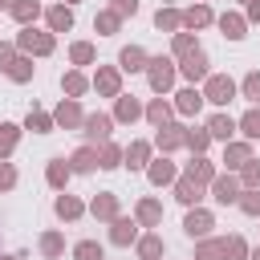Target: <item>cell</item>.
I'll use <instances>...</instances> for the list:
<instances>
[{"label":"cell","mask_w":260,"mask_h":260,"mask_svg":"<svg viewBox=\"0 0 260 260\" xmlns=\"http://www.w3.org/2000/svg\"><path fill=\"white\" fill-rule=\"evenodd\" d=\"M53 45H57V37H53V32H41V28H32V24H24V28L16 32V53H24V57H49Z\"/></svg>","instance_id":"6da1fadb"},{"label":"cell","mask_w":260,"mask_h":260,"mask_svg":"<svg viewBox=\"0 0 260 260\" xmlns=\"http://www.w3.org/2000/svg\"><path fill=\"white\" fill-rule=\"evenodd\" d=\"M146 77H150V89H154V93H167V89L175 85V77H179L175 57H150V61H146Z\"/></svg>","instance_id":"7a4b0ae2"},{"label":"cell","mask_w":260,"mask_h":260,"mask_svg":"<svg viewBox=\"0 0 260 260\" xmlns=\"http://www.w3.org/2000/svg\"><path fill=\"white\" fill-rule=\"evenodd\" d=\"M199 93H203V102H211V106H228V102L236 98V81H232L228 73H207Z\"/></svg>","instance_id":"3957f363"},{"label":"cell","mask_w":260,"mask_h":260,"mask_svg":"<svg viewBox=\"0 0 260 260\" xmlns=\"http://www.w3.org/2000/svg\"><path fill=\"white\" fill-rule=\"evenodd\" d=\"M110 130H114V118L110 114H85V122H81V134H85L89 146L110 142Z\"/></svg>","instance_id":"277c9868"},{"label":"cell","mask_w":260,"mask_h":260,"mask_svg":"<svg viewBox=\"0 0 260 260\" xmlns=\"http://www.w3.org/2000/svg\"><path fill=\"white\" fill-rule=\"evenodd\" d=\"M102 98H118L122 93V69L118 65H98V73H93V81H89Z\"/></svg>","instance_id":"5b68a950"},{"label":"cell","mask_w":260,"mask_h":260,"mask_svg":"<svg viewBox=\"0 0 260 260\" xmlns=\"http://www.w3.org/2000/svg\"><path fill=\"white\" fill-rule=\"evenodd\" d=\"M207 187H211V199H215V203H223V207H232V203L240 199V191H244V187H240V179H236L232 171H228V175H215Z\"/></svg>","instance_id":"8992f818"},{"label":"cell","mask_w":260,"mask_h":260,"mask_svg":"<svg viewBox=\"0 0 260 260\" xmlns=\"http://www.w3.org/2000/svg\"><path fill=\"white\" fill-rule=\"evenodd\" d=\"M211 228H215V215H211L207 207H199V203H195V207L187 211V219H183V232H187L191 240H203V236H211Z\"/></svg>","instance_id":"52a82bcc"},{"label":"cell","mask_w":260,"mask_h":260,"mask_svg":"<svg viewBox=\"0 0 260 260\" xmlns=\"http://www.w3.org/2000/svg\"><path fill=\"white\" fill-rule=\"evenodd\" d=\"M81 122H85V114H81L77 98H61V106L53 110V126H65V130H81Z\"/></svg>","instance_id":"ba28073f"},{"label":"cell","mask_w":260,"mask_h":260,"mask_svg":"<svg viewBox=\"0 0 260 260\" xmlns=\"http://www.w3.org/2000/svg\"><path fill=\"white\" fill-rule=\"evenodd\" d=\"M179 73H183L191 85L203 81V77H207V53H203V49H191L187 57H179Z\"/></svg>","instance_id":"9c48e42d"},{"label":"cell","mask_w":260,"mask_h":260,"mask_svg":"<svg viewBox=\"0 0 260 260\" xmlns=\"http://www.w3.org/2000/svg\"><path fill=\"white\" fill-rule=\"evenodd\" d=\"M158 134H154V146L162 150V154H175L179 146H183V130L187 126H179V122H167V126H154Z\"/></svg>","instance_id":"30bf717a"},{"label":"cell","mask_w":260,"mask_h":260,"mask_svg":"<svg viewBox=\"0 0 260 260\" xmlns=\"http://www.w3.org/2000/svg\"><path fill=\"white\" fill-rule=\"evenodd\" d=\"M110 240H114L118 248L134 244V240H138V219H130V215H114V219H110Z\"/></svg>","instance_id":"8fae6325"},{"label":"cell","mask_w":260,"mask_h":260,"mask_svg":"<svg viewBox=\"0 0 260 260\" xmlns=\"http://www.w3.org/2000/svg\"><path fill=\"white\" fill-rule=\"evenodd\" d=\"M45 20H49V32H69L73 28V8L61 0V4H49L45 8Z\"/></svg>","instance_id":"7c38bea8"},{"label":"cell","mask_w":260,"mask_h":260,"mask_svg":"<svg viewBox=\"0 0 260 260\" xmlns=\"http://www.w3.org/2000/svg\"><path fill=\"white\" fill-rule=\"evenodd\" d=\"M150 150H154V142H130L126 150H122V162L130 167V171H146V162H150Z\"/></svg>","instance_id":"4fadbf2b"},{"label":"cell","mask_w":260,"mask_h":260,"mask_svg":"<svg viewBox=\"0 0 260 260\" xmlns=\"http://www.w3.org/2000/svg\"><path fill=\"white\" fill-rule=\"evenodd\" d=\"M175 199L187 203V207H195L203 199V183H195L191 175H175Z\"/></svg>","instance_id":"5bb4252c"},{"label":"cell","mask_w":260,"mask_h":260,"mask_svg":"<svg viewBox=\"0 0 260 260\" xmlns=\"http://www.w3.org/2000/svg\"><path fill=\"white\" fill-rule=\"evenodd\" d=\"M134 219H138V228H158L162 223V203L158 199H138L134 203Z\"/></svg>","instance_id":"9a60e30c"},{"label":"cell","mask_w":260,"mask_h":260,"mask_svg":"<svg viewBox=\"0 0 260 260\" xmlns=\"http://www.w3.org/2000/svg\"><path fill=\"white\" fill-rule=\"evenodd\" d=\"M146 61H150V57H146V49H138V45H126V49L118 53V69H122V73H142Z\"/></svg>","instance_id":"2e32d148"},{"label":"cell","mask_w":260,"mask_h":260,"mask_svg":"<svg viewBox=\"0 0 260 260\" xmlns=\"http://www.w3.org/2000/svg\"><path fill=\"white\" fill-rule=\"evenodd\" d=\"M248 158H252V142H248V138H244V142H236V138L223 142V162H228V171H240Z\"/></svg>","instance_id":"e0dca14e"},{"label":"cell","mask_w":260,"mask_h":260,"mask_svg":"<svg viewBox=\"0 0 260 260\" xmlns=\"http://www.w3.org/2000/svg\"><path fill=\"white\" fill-rule=\"evenodd\" d=\"M69 167H73V175H89V171H98V146H77L73 154H69Z\"/></svg>","instance_id":"ac0fdd59"},{"label":"cell","mask_w":260,"mask_h":260,"mask_svg":"<svg viewBox=\"0 0 260 260\" xmlns=\"http://www.w3.org/2000/svg\"><path fill=\"white\" fill-rule=\"evenodd\" d=\"M175 175H179V171H175V162H171L167 154H162V158H150V162H146V179H150L154 187H162V183H175Z\"/></svg>","instance_id":"d6986e66"},{"label":"cell","mask_w":260,"mask_h":260,"mask_svg":"<svg viewBox=\"0 0 260 260\" xmlns=\"http://www.w3.org/2000/svg\"><path fill=\"white\" fill-rule=\"evenodd\" d=\"M199 106H203V93H199L195 85H187V89H179V93H175V114L191 118V114H199Z\"/></svg>","instance_id":"ffe728a7"},{"label":"cell","mask_w":260,"mask_h":260,"mask_svg":"<svg viewBox=\"0 0 260 260\" xmlns=\"http://www.w3.org/2000/svg\"><path fill=\"white\" fill-rule=\"evenodd\" d=\"M114 118H118V122H134V118H142V102H138L134 93H118V98H114Z\"/></svg>","instance_id":"44dd1931"},{"label":"cell","mask_w":260,"mask_h":260,"mask_svg":"<svg viewBox=\"0 0 260 260\" xmlns=\"http://www.w3.org/2000/svg\"><path fill=\"white\" fill-rule=\"evenodd\" d=\"M171 114H175V106H171L167 98H154L150 106H142V118H146L150 126H167V122H171Z\"/></svg>","instance_id":"7402d4cb"},{"label":"cell","mask_w":260,"mask_h":260,"mask_svg":"<svg viewBox=\"0 0 260 260\" xmlns=\"http://www.w3.org/2000/svg\"><path fill=\"white\" fill-rule=\"evenodd\" d=\"M69 175H73V167H69L65 158H49V167H45V179H49V187H53V191H65Z\"/></svg>","instance_id":"603a6c76"},{"label":"cell","mask_w":260,"mask_h":260,"mask_svg":"<svg viewBox=\"0 0 260 260\" xmlns=\"http://www.w3.org/2000/svg\"><path fill=\"white\" fill-rule=\"evenodd\" d=\"M53 211H57V219H81L85 215V203L77 199V195H57V203H53Z\"/></svg>","instance_id":"cb8c5ba5"},{"label":"cell","mask_w":260,"mask_h":260,"mask_svg":"<svg viewBox=\"0 0 260 260\" xmlns=\"http://www.w3.org/2000/svg\"><path fill=\"white\" fill-rule=\"evenodd\" d=\"M89 211H93L98 219H106V223H110V219L118 215V195H110V191H98V195L89 199Z\"/></svg>","instance_id":"d4e9b609"},{"label":"cell","mask_w":260,"mask_h":260,"mask_svg":"<svg viewBox=\"0 0 260 260\" xmlns=\"http://www.w3.org/2000/svg\"><path fill=\"white\" fill-rule=\"evenodd\" d=\"M8 12H12V20H16V24H32L45 8H41V0H12V4H8Z\"/></svg>","instance_id":"484cf974"},{"label":"cell","mask_w":260,"mask_h":260,"mask_svg":"<svg viewBox=\"0 0 260 260\" xmlns=\"http://www.w3.org/2000/svg\"><path fill=\"white\" fill-rule=\"evenodd\" d=\"M207 134H211V138H219V142H232V134H236V122H232V118L219 110V114H211V118H207Z\"/></svg>","instance_id":"4316f807"},{"label":"cell","mask_w":260,"mask_h":260,"mask_svg":"<svg viewBox=\"0 0 260 260\" xmlns=\"http://www.w3.org/2000/svg\"><path fill=\"white\" fill-rule=\"evenodd\" d=\"M207 24H211V8H207V4H191V8L183 12V28H187V32L207 28Z\"/></svg>","instance_id":"83f0119b"},{"label":"cell","mask_w":260,"mask_h":260,"mask_svg":"<svg viewBox=\"0 0 260 260\" xmlns=\"http://www.w3.org/2000/svg\"><path fill=\"white\" fill-rule=\"evenodd\" d=\"M187 175H191L195 183H203V187H207V183H211V179H215L219 171H215V162H211V158L195 154V158H191V167H187Z\"/></svg>","instance_id":"f1b7e54d"},{"label":"cell","mask_w":260,"mask_h":260,"mask_svg":"<svg viewBox=\"0 0 260 260\" xmlns=\"http://www.w3.org/2000/svg\"><path fill=\"white\" fill-rule=\"evenodd\" d=\"M32 69H37V65H32V57H24V53H16V57L8 61V69H4V73H8L12 81H32Z\"/></svg>","instance_id":"f546056e"},{"label":"cell","mask_w":260,"mask_h":260,"mask_svg":"<svg viewBox=\"0 0 260 260\" xmlns=\"http://www.w3.org/2000/svg\"><path fill=\"white\" fill-rule=\"evenodd\" d=\"M61 89H65V98H81V93L89 89V77H85L81 69H69V73L61 77Z\"/></svg>","instance_id":"4dcf8cb0"},{"label":"cell","mask_w":260,"mask_h":260,"mask_svg":"<svg viewBox=\"0 0 260 260\" xmlns=\"http://www.w3.org/2000/svg\"><path fill=\"white\" fill-rule=\"evenodd\" d=\"M134 244H138V256H142V260H158V256H162V236H158V232H146V236H138Z\"/></svg>","instance_id":"1f68e13d"},{"label":"cell","mask_w":260,"mask_h":260,"mask_svg":"<svg viewBox=\"0 0 260 260\" xmlns=\"http://www.w3.org/2000/svg\"><path fill=\"white\" fill-rule=\"evenodd\" d=\"M93 28H98V32H102V37H114V32H118V28H122V16H118V12H114V8H102V12H98V16H93Z\"/></svg>","instance_id":"d6a6232c"},{"label":"cell","mask_w":260,"mask_h":260,"mask_svg":"<svg viewBox=\"0 0 260 260\" xmlns=\"http://www.w3.org/2000/svg\"><path fill=\"white\" fill-rule=\"evenodd\" d=\"M219 28H223V37H228V41H240V37H244V28H248V20H244L240 12H223V16H219Z\"/></svg>","instance_id":"836d02e7"},{"label":"cell","mask_w":260,"mask_h":260,"mask_svg":"<svg viewBox=\"0 0 260 260\" xmlns=\"http://www.w3.org/2000/svg\"><path fill=\"white\" fill-rule=\"evenodd\" d=\"M24 126H28L32 134H49V130H53V114H45L41 106H32V110L24 114Z\"/></svg>","instance_id":"e575fe53"},{"label":"cell","mask_w":260,"mask_h":260,"mask_svg":"<svg viewBox=\"0 0 260 260\" xmlns=\"http://www.w3.org/2000/svg\"><path fill=\"white\" fill-rule=\"evenodd\" d=\"M195 260H223V240L203 236V240L195 244Z\"/></svg>","instance_id":"d590c367"},{"label":"cell","mask_w":260,"mask_h":260,"mask_svg":"<svg viewBox=\"0 0 260 260\" xmlns=\"http://www.w3.org/2000/svg\"><path fill=\"white\" fill-rule=\"evenodd\" d=\"M154 24H158L162 32H179V28H183V12H179V8H158V12H154Z\"/></svg>","instance_id":"8d00e7d4"},{"label":"cell","mask_w":260,"mask_h":260,"mask_svg":"<svg viewBox=\"0 0 260 260\" xmlns=\"http://www.w3.org/2000/svg\"><path fill=\"white\" fill-rule=\"evenodd\" d=\"M183 146H187L191 154H203V150L211 146V134H207V126H203V130H183Z\"/></svg>","instance_id":"74e56055"},{"label":"cell","mask_w":260,"mask_h":260,"mask_svg":"<svg viewBox=\"0 0 260 260\" xmlns=\"http://www.w3.org/2000/svg\"><path fill=\"white\" fill-rule=\"evenodd\" d=\"M98 167H102V171L122 167V146H118V142H102V150H98Z\"/></svg>","instance_id":"f35d334b"},{"label":"cell","mask_w":260,"mask_h":260,"mask_svg":"<svg viewBox=\"0 0 260 260\" xmlns=\"http://www.w3.org/2000/svg\"><path fill=\"white\" fill-rule=\"evenodd\" d=\"M16 142H20V126L0 122V158H8V154L16 150Z\"/></svg>","instance_id":"ab89813d"},{"label":"cell","mask_w":260,"mask_h":260,"mask_svg":"<svg viewBox=\"0 0 260 260\" xmlns=\"http://www.w3.org/2000/svg\"><path fill=\"white\" fill-rule=\"evenodd\" d=\"M93 57H98V49H93L89 41H73V45H69V61H73V65H93Z\"/></svg>","instance_id":"60d3db41"},{"label":"cell","mask_w":260,"mask_h":260,"mask_svg":"<svg viewBox=\"0 0 260 260\" xmlns=\"http://www.w3.org/2000/svg\"><path fill=\"white\" fill-rule=\"evenodd\" d=\"M236 126L244 130V138H248V142H256V138H260V106H252V110H248Z\"/></svg>","instance_id":"b9f144b4"},{"label":"cell","mask_w":260,"mask_h":260,"mask_svg":"<svg viewBox=\"0 0 260 260\" xmlns=\"http://www.w3.org/2000/svg\"><path fill=\"white\" fill-rule=\"evenodd\" d=\"M191 49H199V45H195V32L179 28V32H175V41H171V57H187Z\"/></svg>","instance_id":"7bdbcfd3"},{"label":"cell","mask_w":260,"mask_h":260,"mask_svg":"<svg viewBox=\"0 0 260 260\" xmlns=\"http://www.w3.org/2000/svg\"><path fill=\"white\" fill-rule=\"evenodd\" d=\"M41 252H45L49 260H57V256L65 252V236H61V232H45V236H41Z\"/></svg>","instance_id":"ee69618b"},{"label":"cell","mask_w":260,"mask_h":260,"mask_svg":"<svg viewBox=\"0 0 260 260\" xmlns=\"http://www.w3.org/2000/svg\"><path fill=\"white\" fill-rule=\"evenodd\" d=\"M223 260H248L244 236H223Z\"/></svg>","instance_id":"f6af8a7d"},{"label":"cell","mask_w":260,"mask_h":260,"mask_svg":"<svg viewBox=\"0 0 260 260\" xmlns=\"http://www.w3.org/2000/svg\"><path fill=\"white\" fill-rule=\"evenodd\" d=\"M236 203H240V211H244V215H260V187H244Z\"/></svg>","instance_id":"bcb514c9"},{"label":"cell","mask_w":260,"mask_h":260,"mask_svg":"<svg viewBox=\"0 0 260 260\" xmlns=\"http://www.w3.org/2000/svg\"><path fill=\"white\" fill-rule=\"evenodd\" d=\"M236 179H240V187H260V158H248Z\"/></svg>","instance_id":"7dc6e473"},{"label":"cell","mask_w":260,"mask_h":260,"mask_svg":"<svg viewBox=\"0 0 260 260\" xmlns=\"http://www.w3.org/2000/svg\"><path fill=\"white\" fill-rule=\"evenodd\" d=\"M73 260H102V244L98 240H77L73 244Z\"/></svg>","instance_id":"c3c4849f"},{"label":"cell","mask_w":260,"mask_h":260,"mask_svg":"<svg viewBox=\"0 0 260 260\" xmlns=\"http://www.w3.org/2000/svg\"><path fill=\"white\" fill-rule=\"evenodd\" d=\"M240 89H244V98H248L252 106H260V69H252V73L240 81Z\"/></svg>","instance_id":"681fc988"},{"label":"cell","mask_w":260,"mask_h":260,"mask_svg":"<svg viewBox=\"0 0 260 260\" xmlns=\"http://www.w3.org/2000/svg\"><path fill=\"white\" fill-rule=\"evenodd\" d=\"M12 187H16V167L0 158V191H12Z\"/></svg>","instance_id":"f907efd6"},{"label":"cell","mask_w":260,"mask_h":260,"mask_svg":"<svg viewBox=\"0 0 260 260\" xmlns=\"http://www.w3.org/2000/svg\"><path fill=\"white\" fill-rule=\"evenodd\" d=\"M110 8L126 20V16H134V12H138V0H110Z\"/></svg>","instance_id":"816d5d0a"},{"label":"cell","mask_w":260,"mask_h":260,"mask_svg":"<svg viewBox=\"0 0 260 260\" xmlns=\"http://www.w3.org/2000/svg\"><path fill=\"white\" fill-rule=\"evenodd\" d=\"M16 57V41H0V73L8 69V61Z\"/></svg>","instance_id":"f5cc1de1"},{"label":"cell","mask_w":260,"mask_h":260,"mask_svg":"<svg viewBox=\"0 0 260 260\" xmlns=\"http://www.w3.org/2000/svg\"><path fill=\"white\" fill-rule=\"evenodd\" d=\"M244 20H260V0H248V16Z\"/></svg>","instance_id":"db71d44e"},{"label":"cell","mask_w":260,"mask_h":260,"mask_svg":"<svg viewBox=\"0 0 260 260\" xmlns=\"http://www.w3.org/2000/svg\"><path fill=\"white\" fill-rule=\"evenodd\" d=\"M0 260H24V256H20V252H16V256H0Z\"/></svg>","instance_id":"11a10c76"},{"label":"cell","mask_w":260,"mask_h":260,"mask_svg":"<svg viewBox=\"0 0 260 260\" xmlns=\"http://www.w3.org/2000/svg\"><path fill=\"white\" fill-rule=\"evenodd\" d=\"M248 260H260V248H256V252H248Z\"/></svg>","instance_id":"9f6ffc18"},{"label":"cell","mask_w":260,"mask_h":260,"mask_svg":"<svg viewBox=\"0 0 260 260\" xmlns=\"http://www.w3.org/2000/svg\"><path fill=\"white\" fill-rule=\"evenodd\" d=\"M8 4H12V0H0V8H8Z\"/></svg>","instance_id":"6f0895ef"},{"label":"cell","mask_w":260,"mask_h":260,"mask_svg":"<svg viewBox=\"0 0 260 260\" xmlns=\"http://www.w3.org/2000/svg\"><path fill=\"white\" fill-rule=\"evenodd\" d=\"M65 4H69V8H73V4H77V0H65Z\"/></svg>","instance_id":"680465c9"},{"label":"cell","mask_w":260,"mask_h":260,"mask_svg":"<svg viewBox=\"0 0 260 260\" xmlns=\"http://www.w3.org/2000/svg\"><path fill=\"white\" fill-rule=\"evenodd\" d=\"M199 4H207V0H199Z\"/></svg>","instance_id":"91938a15"},{"label":"cell","mask_w":260,"mask_h":260,"mask_svg":"<svg viewBox=\"0 0 260 260\" xmlns=\"http://www.w3.org/2000/svg\"><path fill=\"white\" fill-rule=\"evenodd\" d=\"M244 4H248V0H244Z\"/></svg>","instance_id":"94428289"}]
</instances>
